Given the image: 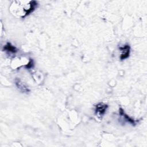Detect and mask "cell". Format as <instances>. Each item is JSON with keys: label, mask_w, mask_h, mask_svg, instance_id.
Masks as SVG:
<instances>
[{"label": "cell", "mask_w": 147, "mask_h": 147, "mask_svg": "<svg viewBox=\"0 0 147 147\" xmlns=\"http://www.w3.org/2000/svg\"><path fill=\"white\" fill-rule=\"evenodd\" d=\"M107 108V105L103 103H99L95 106V113L99 117H102L106 113Z\"/></svg>", "instance_id": "6da1fadb"}, {"label": "cell", "mask_w": 147, "mask_h": 147, "mask_svg": "<svg viewBox=\"0 0 147 147\" xmlns=\"http://www.w3.org/2000/svg\"><path fill=\"white\" fill-rule=\"evenodd\" d=\"M119 49L121 52V54L120 56V59L121 60H125L129 57L130 55V47L129 45L126 44L122 47H120L119 48Z\"/></svg>", "instance_id": "7a4b0ae2"}, {"label": "cell", "mask_w": 147, "mask_h": 147, "mask_svg": "<svg viewBox=\"0 0 147 147\" xmlns=\"http://www.w3.org/2000/svg\"><path fill=\"white\" fill-rule=\"evenodd\" d=\"M119 113L120 115L123 118V119L125 121H126V122L130 123V124H131L133 126L136 125V123H137V121H136L134 119H133L131 117H130L127 114H126L125 113L124 110L122 108H119Z\"/></svg>", "instance_id": "3957f363"}, {"label": "cell", "mask_w": 147, "mask_h": 147, "mask_svg": "<svg viewBox=\"0 0 147 147\" xmlns=\"http://www.w3.org/2000/svg\"><path fill=\"white\" fill-rule=\"evenodd\" d=\"M15 84L17 88L22 92H28L29 91L27 86H26V85L24 84L20 79H16L15 80Z\"/></svg>", "instance_id": "277c9868"}, {"label": "cell", "mask_w": 147, "mask_h": 147, "mask_svg": "<svg viewBox=\"0 0 147 147\" xmlns=\"http://www.w3.org/2000/svg\"><path fill=\"white\" fill-rule=\"evenodd\" d=\"M4 51L9 53H15L17 52V49L11 43L7 42L4 46Z\"/></svg>", "instance_id": "5b68a950"}, {"label": "cell", "mask_w": 147, "mask_h": 147, "mask_svg": "<svg viewBox=\"0 0 147 147\" xmlns=\"http://www.w3.org/2000/svg\"><path fill=\"white\" fill-rule=\"evenodd\" d=\"M32 65H33V60H30L28 63V64L27 65H25V67L27 68H30L31 67H32Z\"/></svg>", "instance_id": "8992f818"}]
</instances>
